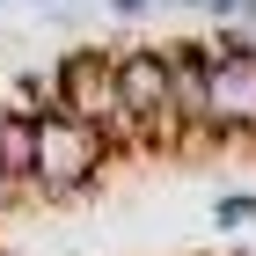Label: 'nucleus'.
I'll list each match as a JSON object with an SVG mask.
<instances>
[{"instance_id": "f03ea898", "label": "nucleus", "mask_w": 256, "mask_h": 256, "mask_svg": "<svg viewBox=\"0 0 256 256\" xmlns=\"http://www.w3.org/2000/svg\"><path fill=\"white\" fill-rule=\"evenodd\" d=\"M212 139L220 146H249L256 139V59L212 66Z\"/></svg>"}, {"instance_id": "39448f33", "label": "nucleus", "mask_w": 256, "mask_h": 256, "mask_svg": "<svg viewBox=\"0 0 256 256\" xmlns=\"http://www.w3.org/2000/svg\"><path fill=\"white\" fill-rule=\"evenodd\" d=\"M168 0H102V15L110 22H146V15H161Z\"/></svg>"}, {"instance_id": "20e7f679", "label": "nucleus", "mask_w": 256, "mask_h": 256, "mask_svg": "<svg viewBox=\"0 0 256 256\" xmlns=\"http://www.w3.org/2000/svg\"><path fill=\"white\" fill-rule=\"evenodd\" d=\"M212 227H220V234L256 227V190H227V198H212Z\"/></svg>"}, {"instance_id": "7ed1b4c3", "label": "nucleus", "mask_w": 256, "mask_h": 256, "mask_svg": "<svg viewBox=\"0 0 256 256\" xmlns=\"http://www.w3.org/2000/svg\"><path fill=\"white\" fill-rule=\"evenodd\" d=\"M30 168H37V118L0 110V183H15L30 198Z\"/></svg>"}, {"instance_id": "f257e3e1", "label": "nucleus", "mask_w": 256, "mask_h": 256, "mask_svg": "<svg viewBox=\"0 0 256 256\" xmlns=\"http://www.w3.org/2000/svg\"><path fill=\"white\" fill-rule=\"evenodd\" d=\"M102 168H110V139H102L96 124L66 118V110H44V118H37L30 198H44V205H74V198H88V190L102 183Z\"/></svg>"}, {"instance_id": "423d86ee", "label": "nucleus", "mask_w": 256, "mask_h": 256, "mask_svg": "<svg viewBox=\"0 0 256 256\" xmlns=\"http://www.w3.org/2000/svg\"><path fill=\"white\" fill-rule=\"evenodd\" d=\"M242 8H249V0H198V15L212 22V30H227V22H242Z\"/></svg>"}]
</instances>
